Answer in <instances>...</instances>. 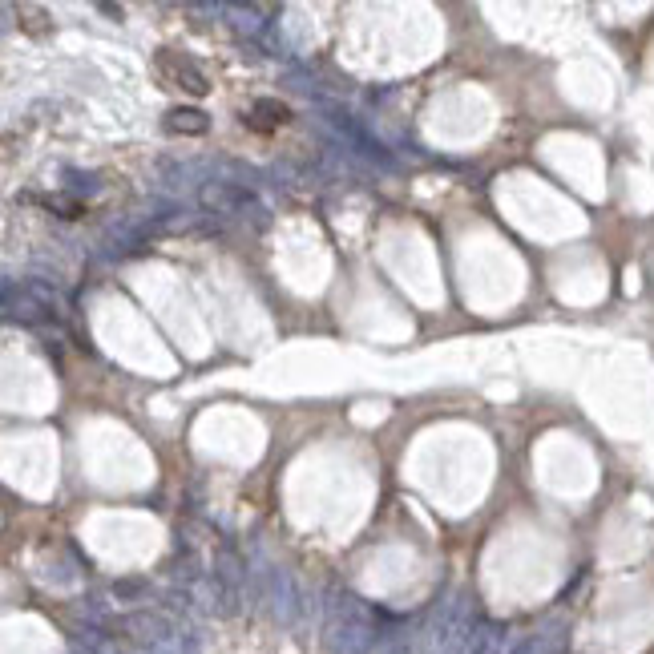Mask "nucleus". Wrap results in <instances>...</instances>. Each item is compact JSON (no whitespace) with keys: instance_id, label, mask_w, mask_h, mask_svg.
Masks as SVG:
<instances>
[{"instance_id":"obj_9","label":"nucleus","mask_w":654,"mask_h":654,"mask_svg":"<svg viewBox=\"0 0 654 654\" xmlns=\"http://www.w3.org/2000/svg\"><path fill=\"white\" fill-rule=\"evenodd\" d=\"M166 130L170 134H206L210 130V118L202 114V109H170L166 114Z\"/></svg>"},{"instance_id":"obj_10","label":"nucleus","mask_w":654,"mask_h":654,"mask_svg":"<svg viewBox=\"0 0 654 654\" xmlns=\"http://www.w3.org/2000/svg\"><path fill=\"white\" fill-rule=\"evenodd\" d=\"M501 650H505V630H501V622H481L477 634H473L469 654H501Z\"/></svg>"},{"instance_id":"obj_5","label":"nucleus","mask_w":654,"mask_h":654,"mask_svg":"<svg viewBox=\"0 0 654 654\" xmlns=\"http://www.w3.org/2000/svg\"><path fill=\"white\" fill-rule=\"evenodd\" d=\"M198 202L206 206V210H214V214H235V218H255V223H263V206H259V198L247 190V186H239V182H223V178H210V182H202V190H198Z\"/></svg>"},{"instance_id":"obj_1","label":"nucleus","mask_w":654,"mask_h":654,"mask_svg":"<svg viewBox=\"0 0 654 654\" xmlns=\"http://www.w3.org/2000/svg\"><path fill=\"white\" fill-rule=\"evenodd\" d=\"M380 610L352 590H332L323 606V642L332 654H368L380 642Z\"/></svg>"},{"instance_id":"obj_4","label":"nucleus","mask_w":654,"mask_h":654,"mask_svg":"<svg viewBox=\"0 0 654 654\" xmlns=\"http://www.w3.org/2000/svg\"><path fill=\"white\" fill-rule=\"evenodd\" d=\"M319 114H323V122L336 130V138L344 142V150H352V154H360V158H368V162H376V166H384V170H396V158L384 150V142H376L348 109H340V105H332V101H319Z\"/></svg>"},{"instance_id":"obj_6","label":"nucleus","mask_w":654,"mask_h":654,"mask_svg":"<svg viewBox=\"0 0 654 654\" xmlns=\"http://www.w3.org/2000/svg\"><path fill=\"white\" fill-rule=\"evenodd\" d=\"M154 65H158V77H162L166 85H174V89H186V93H194V97H202V93L210 89L206 77H202V69H198L190 57H182V53L162 49Z\"/></svg>"},{"instance_id":"obj_11","label":"nucleus","mask_w":654,"mask_h":654,"mask_svg":"<svg viewBox=\"0 0 654 654\" xmlns=\"http://www.w3.org/2000/svg\"><path fill=\"white\" fill-rule=\"evenodd\" d=\"M138 654H154V650H138Z\"/></svg>"},{"instance_id":"obj_3","label":"nucleus","mask_w":654,"mask_h":654,"mask_svg":"<svg viewBox=\"0 0 654 654\" xmlns=\"http://www.w3.org/2000/svg\"><path fill=\"white\" fill-rule=\"evenodd\" d=\"M5 319L21 327H45L61 319V295L45 279H5Z\"/></svg>"},{"instance_id":"obj_8","label":"nucleus","mask_w":654,"mask_h":654,"mask_svg":"<svg viewBox=\"0 0 654 654\" xmlns=\"http://www.w3.org/2000/svg\"><path fill=\"white\" fill-rule=\"evenodd\" d=\"M283 122H291V109H287L283 101L259 97V101L251 105V126H255V130H275V126H283Z\"/></svg>"},{"instance_id":"obj_7","label":"nucleus","mask_w":654,"mask_h":654,"mask_svg":"<svg viewBox=\"0 0 654 654\" xmlns=\"http://www.w3.org/2000/svg\"><path fill=\"white\" fill-rule=\"evenodd\" d=\"M267 602L275 610L279 622H295V610H299V594H295V582L287 570H271L267 578Z\"/></svg>"},{"instance_id":"obj_2","label":"nucleus","mask_w":654,"mask_h":654,"mask_svg":"<svg viewBox=\"0 0 654 654\" xmlns=\"http://www.w3.org/2000/svg\"><path fill=\"white\" fill-rule=\"evenodd\" d=\"M473 634H477L473 598L465 590H449L441 602L432 606V614H428V622L420 630L416 654H469Z\"/></svg>"}]
</instances>
